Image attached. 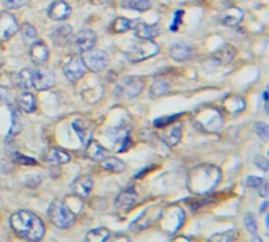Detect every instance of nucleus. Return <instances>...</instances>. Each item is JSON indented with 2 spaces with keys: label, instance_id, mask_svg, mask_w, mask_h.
Wrapping results in <instances>:
<instances>
[{
  "label": "nucleus",
  "instance_id": "1",
  "mask_svg": "<svg viewBox=\"0 0 269 242\" xmlns=\"http://www.w3.org/2000/svg\"><path fill=\"white\" fill-rule=\"evenodd\" d=\"M222 180V171L213 164H200L188 174V189L194 195H206L216 189Z\"/></svg>",
  "mask_w": 269,
  "mask_h": 242
},
{
  "label": "nucleus",
  "instance_id": "2",
  "mask_svg": "<svg viewBox=\"0 0 269 242\" xmlns=\"http://www.w3.org/2000/svg\"><path fill=\"white\" fill-rule=\"evenodd\" d=\"M10 225L13 231L19 236L24 237L29 242H38L44 237L46 227L36 214L30 211H17L10 217Z\"/></svg>",
  "mask_w": 269,
  "mask_h": 242
},
{
  "label": "nucleus",
  "instance_id": "3",
  "mask_svg": "<svg viewBox=\"0 0 269 242\" xmlns=\"http://www.w3.org/2000/svg\"><path fill=\"white\" fill-rule=\"evenodd\" d=\"M194 126L198 127L203 132H211V134H217L223 127V115L219 108L206 105L195 110L194 114Z\"/></svg>",
  "mask_w": 269,
  "mask_h": 242
},
{
  "label": "nucleus",
  "instance_id": "4",
  "mask_svg": "<svg viewBox=\"0 0 269 242\" xmlns=\"http://www.w3.org/2000/svg\"><path fill=\"white\" fill-rule=\"evenodd\" d=\"M184 218H186V214L183 208L169 206L161 212L158 224H159V228L165 234H175L184 225Z\"/></svg>",
  "mask_w": 269,
  "mask_h": 242
},
{
  "label": "nucleus",
  "instance_id": "5",
  "mask_svg": "<svg viewBox=\"0 0 269 242\" xmlns=\"http://www.w3.org/2000/svg\"><path fill=\"white\" fill-rule=\"evenodd\" d=\"M48 215H49V220L57 228L66 230V228L73 227L76 222L74 212L61 202H52L49 209H48Z\"/></svg>",
  "mask_w": 269,
  "mask_h": 242
},
{
  "label": "nucleus",
  "instance_id": "6",
  "mask_svg": "<svg viewBox=\"0 0 269 242\" xmlns=\"http://www.w3.org/2000/svg\"><path fill=\"white\" fill-rule=\"evenodd\" d=\"M159 44H156L153 39H140L139 42H136L132 49L128 52V58L132 63H139L143 60H148L154 55L159 54Z\"/></svg>",
  "mask_w": 269,
  "mask_h": 242
},
{
  "label": "nucleus",
  "instance_id": "7",
  "mask_svg": "<svg viewBox=\"0 0 269 242\" xmlns=\"http://www.w3.org/2000/svg\"><path fill=\"white\" fill-rule=\"evenodd\" d=\"M143 90V79L137 76H129L123 77L117 85H115V95L123 99H131L136 98L142 93Z\"/></svg>",
  "mask_w": 269,
  "mask_h": 242
},
{
  "label": "nucleus",
  "instance_id": "8",
  "mask_svg": "<svg viewBox=\"0 0 269 242\" xmlns=\"http://www.w3.org/2000/svg\"><path fill=\"white\" fill-rule=\"evenodd\" d=\"M84 60L85 68L92 73H101L107 68V63H109V57L104 51H99V49H90L84 54L82 57Z\"/></svg>",
  "mask_w": 269,
  "mask_h": 242
},
{
  "label": "nucleus",
  "instance_id": "9",
  "mask_svg": "<svg viewBox=\"0 0 269 242\" xmlns=\"http://www.w3.org/2000/svg\"><path fill=\"white\" fill-rule=\"evenodd\" d=\"M85 73H87V68H85L82 57H71V58H68V61L63 66V74L70 82L80 80L85 76Z\"/></svg>",
  "mask_w": 269,
  "mask_h": 242
},
{
  "label": "nucleus",
  "instance_id": "10",
  "mask_svg": "<svg viewBox=\"0 0 269 242\" xmlns=\"http://www.w3.org/2000/svg\"><path fill=\"white\" fill-rule=\"evenodd\" d=\"M19 30V24L11 13H0V41L11 39Z\"/></svg>",
  "mask_w": 269,
  "mask_h": 242
},
{
  "label": "nucleus",
  "instance_id": "11",
  "mask_svg": "<svg viewBox=\"0 0 269 242\" xmlns=\"http://www.w3.org/2000/svg\"><path fill=\"white\" fill-rule=\"evenodd\" d=\"M96 33L90 29H82L76 38H74V44H76V49L79 54H85L87 51L93 49L95 44H96Z\"/></svg>",
  "mask_w": 269,
  "mask_h": 242
},
{
  "label": "nucleus",
  "instance_id": "12",
  "mask_svg": "<svg viewBox=\"0 0 269 242\" xmlns=\"http://www.w3.org/2000/svg\"><path fill=\"white\" fill-rule=\"evenodd\" d=\"M55 85V77L48 70H33V88L36 92L49 90Z\"/></svg>",
  "mask_w": 269,
  "mask_h": 242
},
{
  "label": "nucleus",
  "instance_id": "13",
  "mask_svg": "<svg viewBox=\"0 0 269 242\" xmlns=\"http://www.w3.org/2000/svg\"><path fill=\"white\" fill-rule=\"evenodd\" d=\"M29 55H30L32 61H33L35 64L41 66V64L48 63V60H49V48L46 46L44 41L36 39V41H33V42L30 44Z\"/></svg>",
  "mask_w": 269,
  "mask_h": 242
},
{
  "label": "nucleus",
  "instance_id": "14",
  "mask_svg": "<svg viewBox=\"0 0 269 242\" xmlns=\"http://www.w3.org/2000/svg\"><path fill=\"white\" fill-rule=\"evenodd\" d=\"M181 136H183V123L176 121L175 124L170 123V126L165 127L162 132H161V140L167 145V146H175L180 143L181 140Z\"/></svg>",
  "mask_w": 269,
  "mask_h": 242
},
{
  "label": "nucleus",
  "instance_id": "15",
  "mask_svg": "<svg viewBox=\"0 0 269 242\" xmlns=\"http://www.w3.org/2000/svg\"><path fill=\"white\" fill-rule=\"evenodd\" d=\"M92 189H93V180H92V176H88V174L77 176V178L71 184V192L76 196H80V198L88 196Z\"/></svg>",
  "mask_w": 269,
  "mask_h": 242
},
{
  "label": "nucleus",
  "instance_id": "16",
  "mask_svg": "<svg viewBox=\"0 0 269 242\" xmlns=\"http://www.w3.org/2000/svg\"><path fill=\"white\" fill-rule=\"evenodd\" d=\"M137 203V192L132 187H128L125 190H121L117 198H115V208L117 209H123V211H128L131 209L134 205Z\"/></svg>",
  "mask_w": 269,
  "mask_h": 242
},
{
  "label": "nucleus",
  "instance_id": "17",
  "mask_svg": "<svg viewBox=\"0 0 269 242\" xmlns=\"http://www.w3.org/2000/svg\"><path fill=\"white\" fill-rule=\"evenodd\" d=\"M71 13L73 10L65 0H55L48 10V14L52 20H66L71 16Z\"/></svg>",
  "mask_w": 269,
  "mask_h": 242
},
{
  "label": "nucleus",
  "instance_id": "18",
  "mask_svg": "<svg viewBox=\"0 0 269 242\" xmlns=\"http://www.w3.org/2000/svg\"><path fill=\"white\" fill-rule=\"evenodd\" d=\"M85 156L90 159V161H95V162H101L104 161L106 158H109V151L102 146L99 142L96 140H90L87 143V148H85Z\"/></svg>",
  "mask_w": 269,
  "mask_h": 242
},
{
  "label": "nucleus",
  "instance_id": "19",
  "mask_svg": "<svg viewBox=\"0 0 269 242\" xmlns=\"http://www.w3.org/2000/svg\"><path fill=\"white\" fill-rule=\"evenodd\" d=\"M245 107H247L245 101H244L241 96H236V95L227 96V98L222 101V108L227 110V112L232 114V115H239L241 112H244Z\"/></svg>",
  "mask_w": 269,
  "mask_h": 242
},
{
  "label": "nucleus",
  "instance_id": "20",
  "mask_svg": "<svg viewBox=\"0 0 269 242\" xmlns=\"http://www.w3.org/2000/svg\"><path fill=\"white\" fill-rule=\"evenodd\" d=\"M13 82L17 88H20V90H24V92L32 90L33 88V70H29V68L20 70L19 73L14 74Z\"/></svg>",
  "mask_w": 269,
  "mask_h": 242
},
{
  "label": "nucleus",
  "instance_id": "21",
  "mask_svg": "<svg viewBox=\"0 0 269 242\" xmlns=\"http://www.w3.org/2000/svg\"><path fill=\"white\" fill-rule=\"evenodd\" d=\"M46 162L52 164V165H63L71 162V154L60 149V148H51L46 154H44Z\"/></svg>",
  "mask_w": 269,
  "mask_h": 242
},
{
  "label": "nucleus",
  "instance_id": "22",
  "mask_svg": "<svg viewBox=\"0 0 269 242\" xmlns=\"http://www.w3.org/2000/svg\"><path fill=\"white\" fill-rule=\"evenodd\" d=\"M242 17H244L242 10L236 8V7H232L229 10H225L223 14L220 16V24L225 26V27H236L242 20Z\"/></svg>",
  "mask_w": 269,
  "mask_h": 242
},
{
  "label": "nucleus",
  "instance_id": "23",
  "mask_svg": "<svg viewBox=\"0 0 269 242\" xmlns=\"http://www.w3.org/2000/svg\"><path fill=\"white\" fill-rule=\"evenodd\" d=\"M134 33L139 39H153L161 35V29L158 26H148L143 22H136Z\"/></svg>",
  "mask_w": 269,
  "mask_h": 242
},
{
  "label": "nucleus",
  "instance_id": "24",
  "mask_svg": "<svg viewBox=\"0 0 269 242\" xmlns=\"http://www.w3.org/2000/svg\"><path fill=\"white\" fill-rule=\"evenodd\" d=\"M71 36H73V29L70 26H61L57 30H54L52 35H51L54 44L58 48H65L66 44L71 41Z\"/></svg>",
  "mask_w": 269,
  "mask_h": 242
},
{
  "label": "nucleus",
  "instance_id": "25",
  "mask_svg": "<svg viewBox=\"0 0 269 242\" xmlns=\"http://www.w3.org/2000/svg\"><path fill=\"white\" fill-rule=\"evenodd\" d=\"M16 102H17V107L23 110V112H26V114H32V112H35V110H36V98L30 92L20 93L17 96Z\"/></svg>",
  "mask_w": 269,
  "mask_h": 242
},
{
  "label": "nucleus",
  "instance_id": "26",
  "mask_svg": "<svg viewBox=\"0 0 269 242\" xmlns=\"http://www.w3.org/2000/svg\"><path fill=\"white\" fill-rule=\"evenodd\" d=\"M169 54L176 61H186L191 57V49L186 46V44H183V42H175V44H172V46H170Z\"/></svg>",
  "mask_w": 269,
  "mask_h": 242
},
{
  "label": "nucleus",
  "instance_id": "27",
  "mask_svg": "<svg viewBox=\"0 0 269 242\" xmlns=\"http://www.w3.org/2000/svg\"><path fill=\"white\" fill-rule=\"evenodd\" d=\"M101 168L110 173H121L126 170V164L117 158H106L104 161H101Z\"/></svg>",
  "mask_w": 269,
  "mask_h": 242
},
{
  "label": "nucleus",
  "instance_id": "28",
  "mask_svg": "<svg viewBox=\"0 0 269 242\" xmlns=\"http://www.w3.org/2000/svg\"><path fill=\"white\" fill-rule=\"evenodd\" d=\"M136 26V20H131V19H126V17H117L112 26H110V30L114 33H125V32H129L132 30Z\"/></svg>",
  "mask_w": 269,
  "mask_h": 242
},
{
  "label": "nucleus",
  "instance_id": "29",
  "mask_svg": "<svg viewBox=\"0 0 269 242\" xmlns=\"http://www.w3.org/2000/svg\"><path fill=\"white\" fill-rule=\"evenodd\" d=\"M110 236L107 228H95L85 234V242H104Z\"/></svg>",
  "mask_w": 269,
  "mask_h": 242
},
{
  "label": "nucleus",
  "instance_id": "30",
  "mask_svg": "<svg viewBox=\"0 0 269 242\" xmlns=\"http://www.w3.org/2000/svg\"><path fill=\"white\" fill-rule=\"evenodd\" d=\"M169 92V82L167 80H162V79H158L151 83L150 86V93L151 96L154 98H159V96H164V95H167Z\"/></svg>",
  "mask_w": 269,
  "mask_h": 242
},
{
  "label": "nucleus",
  "instance_id": "31",
  "mask_svg": "<svg viewBox=\"0 0 269 242\" xmlns=\"http://www.w3.org/2000/svg\"><path fill=\"white\" fill-rule=\"evenodd\" d=\"M123 5L129 10H136V11H147L151 8L150 0H125Z\"/></svg>",
  "mask_w": 269,
  "mask_h": 242
},
{
  "label": "nucleus",
  "instance_id": "32",
  "mask_svg": "<svg viewBox=\"0 0 269 242\" xmlns=\"http://www.w3.org/2000/svg\"><path fill=\"white\" fill-rule=\"evenodd\" d=\"M233 57H235V49H233L232 46H223L220 51H217V52L214 54V58H216L217 61H222V63L232 61Z\"/></svg>",
  "mask_w": 269,
  "mask_h": 242
},
{
  "label": "nucleus",
  "instance_id": "33",
  "mask_svg": "<svg viewBox=\"0 0 269 242\" xmlns=\"http://www.w3.org/2000/svg\"><path fill=\"white\" fill-rule=\"evenodd\" d=\"M208 242H235V231L229 230V231H222V233H214Z\"/></svg>",
  "mask_w": 269,
  "mask_h": 242
},
{
  "label": "nucleus",
  "instance_id": "34",
  "mask_svg": "<svg viewBox=\"0 0 269 242\" xmlns=\"http://www.w3.org/2000/svg\"><path fill=\"white\" fill-rule=\"evenodd\" d=\"M73 127L76 129V132H77V136H79V140L82 142V143H88L90 140H92V134H90V129H84L80 126V123L77 121V123H74L73 124Z\"/></svg>",
  "mask_w": 269,
  "mask_h": 242
},
{
  "label": "nucleus",
  "instance_id": "35",
  "mask_svg": "<svg viewBox=\"0 0 269 242\" xmlns=\"http://www.w3.org/2000/svg\"><path fill=\"white\" fill-rule=\"evenodd\" d=\"M20 32H23V36H24L26 41H36L38 39V32L30 24H24L23 29H20Z\"/></svg>",
  "mask_w": 269,
  "mask_h": 242
},
{
  "label": "nucleus",
  "instance_id": "36",
  "mask_svg": "<svg viewBox=\"0 0 269 242\" xmlns=\"http://www.w3.org/2000/svg\"><path fill=\"white\" fill-rule=\"evenodd\" d=\"M244 224H245V228L251 231V234H257V220L252 212H247L244 215Z\"/></svg>",
  "mask_w": 269,
  "mask_h": 242
},
{
  "label": "nucleus",
  "instance_id": "37",
  "mask_svg": "<svg viewBox=\"0 0 269 242\" xmlns=\"http://www.w3.org/2000/svg\"><path fill=\"white\" fill-rule=\"evenodd\" d=\"M11 129H10V137H14L16 134H19V130H20V120H19V115L14 108H11Z\"/></svg>",
  "mask_w": 269,
  "mask_h": 242
},
{
  "label": "nucleus",
  "instance_id": "38",
  "mask_svg": "<svg viewBox=\"0 0 269 242\" xmlns=\"http://www.w3.org/2000/svg\"><path fill=\"white\" fill-rule=\"evenodd\" d=\"M27 0H4V5L7 10H16L26 5Z\"/></svg>",
  "mask_w": 269,
  "mask_h": 242
},
{
  "label": "nucleus",
  "instance_id": "39",
  "mask_svg": "<svg viewBox=\"0 0 269 242\" xmlns=\"http://www.w3.org/2000/svg\"><path fill=\"white\" fill-rule=\"evenodd\" d=\"M254 130L257 132V134H258L263 140L267 139V126H266L264 123H255V124H254Z\"/></svg>",
  "mask_w": 269,
  "mask_h": 242
},
{
  "label": "nucleus",
  "instance_id": "40",
  "mask_svg": "<svg viewBox=\"0 0 269 242\" xmlns=\"http://www.w3.org/2000/svg\"><path fill=\"white\" fill-rule=\"evenodd\" d=\"M264 180H261V178H257V176H247L245 178V181H244V184L247 186V187H260L261 186V183H263Z\"/></svg>",
  "mask_w": 269,
  "mask_h": 242
},
{
  "label": "nucleus",
  "instance_id": "41",
  "mask_svg": "<svg viewBox=\"0 0 269 242\" xmlns=\"http://www.w3.org/2000/svg\"><path fill=\"white\" fill-rule=\"evenodd\" d=\"M11 102V93L5 86H0V104H10Z\"/></svg>",
  "mask_w": 269,
  "mask_h": 242
},
{
  "label": "nucleus",
  "instance_id": "42",
  "mask_svg": "<svg viewBox=\"0 0 269 242\" xmlns=\"http://www.w3.org/2000/svg\"><path fill=\"white\" fill-rule=\"evenodd\" d=\"M104 242H131L128 236H123V234H115V236H109Z\"/></svg>",
  "mask_w": 269,
  "mask_h": 242
},
{
  "label": "nucleus",
  "instance_id": "43",
  "mask_svg": "<svg viewBox=\"0 0 269 242\" xmlns=\"http://www.w3.org/2000/svg\"><path fill=\"white\" fill-rule=\"evenodd\" d=\"M14 159H16V162H19V164H27V165H33V164H35V159L27 158V156H23V154H16Z\"/></svg>",
  "mask_w": 269,
  "mask_h": 242
},
{
  "label": "nucleus",
  "instance_id": "44",
  "mask_svg": "<svg viewBox=\"0 0 269 242\" xmlns=\"http://www.w3.org/2000/svg\"><path fill=\"white\" fill-rule=\"evenodd\" d=\"M255 165L260 167L263 171H267V159L266 158H255Z\"/></svg>",
  "mask_w": 269,
  "mask_h": 242
},
{
  "label": "nucleus",
  "instance_id": "45",
  "mask_svg": "<svg viewBox=\"0 0 269 242\" xmlns=\"http://www.w3.org/2000/svg\"><path fill=\"white\" fill-rule=\"evenodd\" d=\"M260 195H261L263 198L267 196V183H266V181H263L261 186H260Z\"/></svg>",
  "mask_w": 269,
  "mask_h": 242
},
{
  "label": "nucleus",
  "instance_id": "46",
  "mask_svg": "<svg viewBox=\"0 0 269 242\" xmlns=\"http://www.w3.org/2000/svg\"><path fill=\"white\" fill-rule=\"evenodd\" d=\"M170 242H191V239L188 236H175Z\"/></svg>",
  "mask_w": 269,
  "mask_h": 242
},
{
  "label": "nucleus",
  "instance_id": "47",
  "mask_svg": "<svg viewBox=\"0 0 269 242\" xmlns=\"http://www.w3.org/2000/svg\"><path fill=\"white\" fill-rule=\"evenodd\" d=\"M178 118V115H175V117H170V118H165L167 121H173V120H176ZM164 124H167V123H162V120H156L154 121V126L158 127V126H164Z\"/></svg>",
  "mask_w": 269,
  "mask_h": 242
},
{
  "label": "nucleus",
  "instance_id": "48",
  "mask_svg": "<svg viewBox=\"0 0 269 242\" xmlns=\"http://www.w3.org/2000/svg\"><path fill=\"white\" fill-rule=\"evenodd\" d=\"M252 242H263L261 237H258L257 234H252Z\"/></svg>",
  "mask_w": 269,
  "mask_h": 242
},
{
  "label": "nucleus",
  "instance_id": "49",
  "mask_svg": "<svg viewBox=\"0 0 269 242\" xmlns=\"http://www.w3.org/2000/svg\"><path fill=\"white\" fill-rule=\"evenodd\" d=\"M266 208H267V203L264 202V203L261 205V211H263V212H266Z\"/></svg>",
  "mask_w": 269,
  "mask_h": 242
}]
</instances>
